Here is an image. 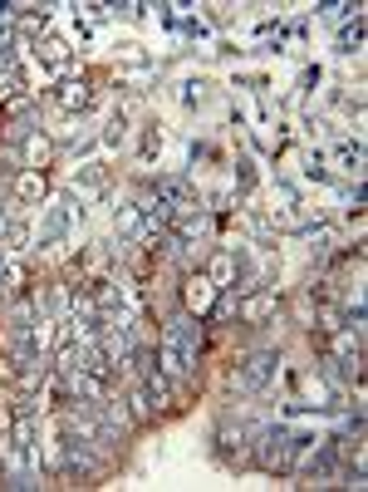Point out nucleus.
<instances>
[{
  "label": "nucleus",
  "mask_w": 368,
  "mask_h": 492,
  "mask_svg": "<svg viewBox=\"0 0 368 492\" xmlns=\"http://www.w3.org/2000/svg\"><path fill=\"white\" fill-rule=\"evenodd\" d=\"M158 360H162V375L168 379H192L197 375V360H201V321L197 315H177V321L162 330Z\"/></svg>",
  "instance_id": "f257e3e1"
},
{
  "label": "nucleus",
  "mask_w": 368,
  "mask_h": 492,
  "mask_svg": "<svg viewBox=\"0 0 368 492\" xmlns=\"http://www.w3.org/2000/svg\"><path fill=\"white\" fill-rule=\"evenodd\" d=\"M275 375H280V350H251L231 369V394L255 399V394H265V389L275 385Z\"/></svg>",
  "instance_id": "f03ea898"
},
{
  "label": "nucleus",
  "mask_w": 368,
  "mask_h": 492,
  "mask_svg": "<svg viewBox=\"0 0 368 492\" xmlns=\"http://www.w3.org/2000/svg\"><path fill=\"white\" fill-rule=\"evenodd\" d=\"M290 448H294V428L290 424H261L255 428V463H261L265 472H290Z\"/></svg>",
  "instance_id": "7ed1b4c3"
},
{
  "label": "nucleus",
  "mask_w": 368,
  "mask_h": 492,
  "mask_svg": "<svg viewBox=\"0 0 368 492\" xmlns=\"http://www.w3.org/2000/svg\"><path fill=\"white\" fill-rule=\"evenodd\" d=\"M255 428H261V424H246V418H221L216 453L226 463H246V453H251V443H255Z\"/></svg>",
  "instance_id": "20e7f679"
},
{
  "label": "nucleus",
  "mask_w": 368,
  "mask_h": 492,
  "mask_svg": "<svg viewBox=\"0 0 368 492\" xmlns=\"http://www.w3.org/2000/svg\"><path fill=\"white\" fill-rule=\"evenodd\" d=\"M84 217V207H74V202H54V207H44V226H40V236H35V246H59L64 236H69V226Z\"/></svg>",
  "instance_id": "39448f33"
},
{
  "label": "nucleus",
  "mask_w": 368,
  "mask_h": 492,
  "mask_svg": "<svg viewBox=\"0 0 368 492\" xmlns=\"http://www.w3.org/2000/svg\"><path fill=\"white\" fill-rule=\"evenodd\" d=\"M236 315L246 325H265L270 315H280V300H275V286H251L241 300H236Z\"/></svg>",
  "instance_id": "423d86ee"
},
{
  "label": "nucleus",
  "mask_w": 368,
  "mask_h": 492,
  "mask_svg": "<svg viewBox=\"0 0 368 492\" xmlns=\"http://www.w3.org/2000/svg\"><path fill=\"white\" fill-rule=\"evenodd\" d=\"M133 404H137V414H162V409H172V385L158 375V369H153V375H143Z\"/></svg>",
  "instance_id": "0eeeda50"
},
{
  "label": "nucleus",
  "mask_w": 368,
  "mask_h": 492,
  "mask_svg": "<svg viewBox=\"0 0 368 492\" xmlns=\"http://www.w3.org/2000/svg\"><path fill=\"white\" fill-rule=\"evenodd\" d=\"M114 232H118V242H137V236L147 232V207H143V202H133V207H118V217H114Z\"/></svg>",
  "instance_id": "6e6552de"
},
{
  "label": "nucleus",
  "mask_w": 368,
  "mask_h": 492,
  "mask_svg": "<svg viewBox=\"0 0 368 492\" xmlns=\"http://www.w3.org/2000/svg\"><path fill=\"white\" fill-rule=\"evenodd\" d=\"M54 104H59V108H69V114H84V108L94 104V89H89L84 79H69V84H59V89H54Z\"/></svg>",
  "instance_id": "1a4fd4ad"
},
{
  "label": "nucleus",
  "mask_w": 368,
  "mask_h": 492,
  "mask_svg": "<svg viewBox=\"0 0 368 492\" xmlns=\"http://www.w3.org/2000/svg\"><path fill=\"white\" fill-rule=\"evenodd\" d=\"M50 153H54V143L50 139H44V133H25V153H20V158H25V168H35V172H40L44 168V158H50Z\"/></svg>",
  "instance_id": "9d476101"
},
{
  "label": "nucleus",
  "mask_w": 368,
  "mask_h": 492,
  "mask_svg": "<svg viewBox=\"0 0 368 492\" xmlns=\"http://www.w3.org/2000/svg\"><path fill=\"white\" fill-rule=\"evenodd\" d=\"M358 50H364V11H354L339 30V54H358Z\"/></svg>",
  "instance_id": "9b49d317"
},
{
  "label": "nucleus",
  "mask_w": 368,
  "mask_h": 492,
  "mask_svg": "<svg viewBox=\"0 0 368 492\" xmlns=\"http://www.w3.org/2000/svg\"><path fill=\"white\" fill-rule=\"evenodd\" d=\"M15 197H20V202H40V197H44V178L35 168L15 172Z\"/></svg>",
  "instance_id": "f8f14e48"
},
{
  "label": "nucleus",
  "mask_w": 368,
  "mask_h": 492,
  "mask_svg": "<svg viewBox=\"0 0 368 492\" xmlns=\"http://www.w3.org/2000/svg\"><path fill=\"white\" fill-rule=\"evenodd\" d=\"M40 60L50 69H64V65H69V44H64L59 35H44V40H40Z\"/></svg>",
  "instance_id": "ddd939ff"
},
{
  "label": "nucleus",
  "mask_w": 368,
  "mask_h": 492,
  "mask_svg": "<svg viewBox=\"0 0 368 492\" xmlns=\"http://www.w3.org/2000/svg\"><path fill=\"white\" fill-rule=\"evenodd\" d=\"M25 242H30V226H25L20 217H5V226H0V246H5V251H20Z\"/></svg>",
  "instance_id": "4468645a"
},
{
  "label": "nucleus",
  "mask_w": 368,
  "mask_h": 492,
  "mask_svg": "<svg viewBox=\"0 0 368 492\" xmlns=\"http://www.w3.org/2000/svg\"><path fill=\"white\" fill-rule=\"evenodd\" d=\"M211 290H216L211 281L192 276V281H187V306H192V311H207V306H211Z\"/></svg>",
  "instance_id": "2eb2a0df"
},
{
  "label": "nucleus",
  "mask_w": 368,
  "mask_h": 492,
  "mask_svg": "<svg viewBox=\"0 0 368 492\" xmlns=\"http://www.w3.org/2000/svg\"><path fill=\"white\" fill-rule=\"evenodd\" d=\"M182 99H187V108L207 104V84H201V79H187V84H182Z\"/></svg>",
  "instance_id": "dca6fc26"
},
{
  "label": "nucleus",
  "mask_w": 368,
  "mask_h": 492,
  "mask_svg": "<svg viewBox=\"0 0 368 492\" xmlns=\"http://www.w3.org/2000/svg\"><path fill=\"white\" fill-rule=\"evenodd\" d=\"M123 133H128V118H123V114H114V118H108V129H104V143H118Z\"/></svg>",
  "instance_id": "f3484780"
},
{
  "label": "nucleus",
  "mask_w": 368,
  "mask_h": 492,
  "mask_svg": "<svg viewBox=\"0 0 368 492\" xmlns=\"http://www.w3.org/2000/svg\"><path fill=\"white\" fill-rule=\"evenodd\" d=\"M98 182H104V172H98L94 163H89V168L79 172V178H74V187H98Z\"/></svg>",
  "instance_id": "a211bd4d"
},
{
  "label": "nucleus",
  "mask_w": 368,
  "mask_h": 492,
  "mask_svg": "<svg viewBox=\"0 0 368 492\" xmlns=\"http://www.w3.org/2000/svg\"><path fill=\"white\" fill-rule=\"evenodd\" d=\"M5 217H11V212H5V202H0V226H5Z\"/></svg>",
  "instance_id": "6ab92c4d"
}]
</instances>
